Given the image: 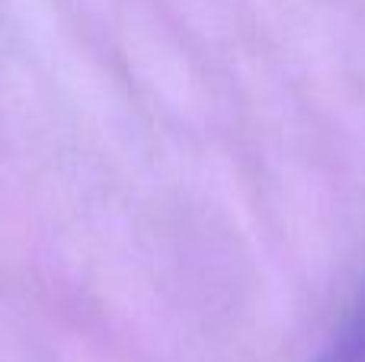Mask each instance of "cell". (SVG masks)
Returning a JSON list of instances; mask_svg holds the SVG:
<instances>
[{
  "label": "cell",
  "instance_id": "cell-1",
  "mask_svg": "<svg viewBox=\"0 0 365 362\" xmlns=\"http://www.w3.org/2000/svg\"><path fill=\"white\" fill-rule=\"evenodd\" d=\"M314 362H365V292Z\"/></svg>",
  "mask_w": 365,
  "mask_h": 362
}]
</instances>
